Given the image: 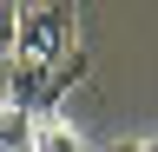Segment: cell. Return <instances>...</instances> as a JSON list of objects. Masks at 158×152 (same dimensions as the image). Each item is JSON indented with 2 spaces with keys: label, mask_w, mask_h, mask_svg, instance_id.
I'll return each instance as SVG.
<instances>
[{
  "label": "cell",
  "mask_w": 158,
  "mask_h": 152,
  "mask_svg": "<svg viewBox=\"0 0 158 152\" xmlns=\"http://www.w3.org/2000/svg\"><path fill=\"white\" fill-rule=\"evenodd\" d=\"M79 80V46H73V0H27L20 7V40H13V99L27 112H46L59 93Z\"/></svg>",
  "instance_id": "6da1fadb"
},
{
  "label": "cell",
  "mask_w": 158,
  "mask_h": 152,
  "mask_svg": "<svg viewBox=\"0 0 158 152\" xmlns=\"http://www.w3.org/2000/svg\"><path fill=\"white\" fill-rule=\"evenodd\" d=\"M33 152H92L79 132L66 126V119H53V112H40L33 119Z\"/></svg>",
  "instance_id": "7a4b0ae2"
},
{
  "label": "cell",
  "mask_w": 158,
  "mask_h": 152,
  "mask_svg": "<svg viewBox=\"0 0 158 152\" xmlns=\"http://www.w3.org/2000/svg\"><path fill=\"white\" fill-rule=\"evenodd\" d=\"M20 7H27V0H0V80L13 73V40H20Z\"/></svg>",
  "instance_id": "3957f363"
},
{
  "label": "cell",
  "mask_w": 158,
  "mask_h": 152,
  "mask_svg": "<svg viewBox=\"0 0 158 152\" xmlns=\"http://www.w3.org/2000/svg\"><path fill=\"white\" fill-rule=\"evenodd\" d=\"M106 152H158V145H106Z\"/></svg>",
  "instance_id": "277c9868"
}]
</instances>
